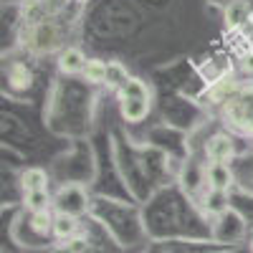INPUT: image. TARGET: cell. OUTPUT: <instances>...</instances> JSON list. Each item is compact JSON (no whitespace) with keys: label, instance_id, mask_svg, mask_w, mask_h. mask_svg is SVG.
<instances>
[{"label":"cell","instance_id":"cell-1","mask_svg":"<svg viewBox=\"0 0 253 253\" xmlns=\"http://www.w3.org/2000/svg\"><path fill=\"white\" fill-rule=\"evenodd\" d=\"M26 48L33 51V53H51L61 46V31L58 26L53 23V20L43 18V20H38V23H31L28 31H26Z\"/></svg>","mask_w":253,"mask_h":253},{"label":"cell","instance_id":"cell-2","mask_svg":"<svg viewBox=\"0 0 253 253\" xmlns=\"http://www.w3.org/2000/svg\"><path fill=\"white\" fill-rule=\"evenodd\" d=\"M53 208H56V213H61V215L79 218V215L86 213L89 198H86V193H84L81 185H63L56 193V198H53Z\"/></svg>","mask_w":253,"mask_h":253},{"label":"cell","instance_id":"cell-3","mask_svg":"<svg viewBox=\"0 0 253 253\" xmlns=\"http://www.w3.org/2000/svg\"><path fill=\"white\" fill-rule=\"evenodd\" d=\"M225 117L238 129L253 132V91H246V94H238L236 99H230L225 107Z\"/></svg>","mask_w":253,"mask_h":253},{"label":"cell","instance_id":"cell-4","mask_svg":"<svg viewBox=\"0 0 253 253\" xmlns=\"http://www.w3.org/2000/svg\"><path fill=\"white\" fill-rule=\"evenodd\" d=\"M205 177H208V187L213 193H225L230 187V182H233V175H230L225 162H210L205 170Z\"/></svg>","mask_w":253,"mask_h":253},{"label":"cell","instance_id":"cell-5","mask_svg":"<svg viewBox=\"0 0 253 253\" xmlns=\"http://www.w3.org/2000/svg\"><path fill=\"white\" fill-rule=\"evenodd\" d=\"M86 56H84L79 48H63L61 53H58V69H61V74H69V76H74V74H84V69H86Z\"/></svg>","mask_w":253,"mask_h":253},{"label":"cell","instance_id":"cell-6","mask_svg":"<svg viewBox=\"0 0 253 253\" xmlns=\"http://www.w3.org/2000/svg\"><path fill=\"white\" fill-rule=\"evenodd\" d=\"M119 109L122 117L126 122H142L150 112V101H142V99H119Z\"/></svg>","mask_w":253,"mask_h":253},{"label":"cell","instance_id":"cell-7","mask_svg":"<svg viewBox=\"0 0 253 253\" xmlns=\"http://www.w3.org/2000/svg\"><path fill=\"white\" fill-rule=\"evenodd\" d=\"M20 185H23V193H38V190H48V177L41 167H28L20 175Z\"/></svg>","mask_w":253,"mask_h":253},{"label":"cell","instance_id":"cell-8","mask_svg":"<svg viewBox=\"0 0 253 253\" xmlns=\"http://www.w3.org/2000/svg\"><path fill=\"white\" fill-rule=\"evenodd\" d=\"M230 155H233V142H230L225 134H215L208 142V157L213 162H225Z\"/></svg>","mask_w":253,"mask_h":253},{"label":"cell","instance_id":"cell-9","mask_svg":"<svg viewBox=\"0 0 253 253\" xmlns=\"http://www.w3.org/2000/svg\"><path fill=\"white\" fill-rule=\"evenodd\" d=\"M248 20V3L246 0H233L225 8V26L228 28H241Z\"/></svg>","mask_w":253,"mask_h":253},{"label":"cell","instance_id":"cell-10","mask_svg":"<svg viewBox=\"0 0 253 253\" xmlns=\"http://www.w3.org/2000/svg\"><path fill=\"white\" fill-rule=\"evenodd\" d=\"M76 230H79V220H76V218L56 213V218H53V236H56L58 241H69V238H74V236H76Z\"/></svg>","mask_w":253,"mask_h":253},{"label":"cell","instance_id":"cell-11","mask_svg":"<svg viewBox=\"0 0 253 253\" xmlns=\"http://www.w3.org/2000/svg\"><path fill=\"white\" fill-rule=\"evenodd\" d=\"M8 81L15 89H31L33 74H31V69L26 66V63H13V66L8 69Z\"/></svg>","mask_w":253,"mask_h":253},{"label":"cell","instance_id":"cell-12","mask_svg":"<svg viewBox=\"0 0 253 253\" xmlns=\"http://www.w3.org/2000/svg\"><path fill=\"white\" fill-rule=\"evenodd\" d=\"M84 76H86V81H91V84H107L109 63L101 61V58H89L86 69H84Z\"/></svg>","mask_w":253,"mask_h":253},{"label":"cell","instance_id":"cell-13","mask_svg":"<svg viewBox=\"0 0 253 253\" xmlns=\"http://www.w3.org/2000/svg\"><path fill=\"white\" fill-rule=\"evenodd\" d=\"M119 99H142V101H150V89L142 79H129L119 89Z\"/></svg>","mask_w":253,"mask_h":253},{"label":"cell","instance_id":"cell-14","mask_svg":"<svg viewBox=\"0 0 253 253\" xmlns=\"http://www.w3.org/2000/svg\"><path fill=\"white\" fill-rule=\"evenodd\" d=\"M53 218L56 215H51L48 210H43V213H31L28 223L38 236H53Z\"/></svg>","mask_w":253,"mask_h":253},{"label":"cell","instance_id":"cell-15","mask_svg":"<svg viewBox=\"0 0 253 253\" xmlns=\"http://www.w3.org/2000/svg\"><path fill=\"white\" fill-rule=\"evenodd\" d=\"M48 205H53L48 190H38V193H26V208L31 213H43L48 210Z\"/></svg>","mask_w":253,"mask_h":253},{"label":"cell","instance_id":"cell-16","mask_svg":"<svg viewBox=\"0 0 253 253\" xmlns=\"http://www.w3.org/2000/svg\"><path fill=\"white\" fill-rule=\"evenodd\" d=\"M241 69L246 74H253V48H248L243 56H241Z\"/></svg>","mask_w":253,"mask_h":253},{"label":"cell","instance_id":"cell-17","mask_svg":"<svg viewBox=\"0 0 253 253\" xmlns=\"http://www.w3.org/2000/svg\"><path fill=\"white\" fill-rule=\"evenodd\" d=\"M66 3H69V0H43V5H46L48 10H61Z\"/></svg>","mask_w":253,"mask_h":253},{"label":"cell","instance_id":"cell-18","mask_svg":"<svg viewBox=\"0 0 253 253\" xmlns=\"http://www.w3.org/2000/svg\"><path fill=\"white\" fill-rule=\"evenodd\" d=\"M76 3H86V0H76Z\"/></svg>","mask_w":253,"mask_h":253},{"label":"cell","instance_id":"cell-19","mask_svg":"<svg viewBox=\"0 0 253 253\" xmlns=\"http://www.w3.org/2000/svg\"><path fill=\"white\" fill-rule=\"evenodd\" d=\"M251 248H253V246H251Z\"/></svg>","mask_w":253,"mask_h":253},{"label":"cell","instance_id":"cell-20","mask_svg":"<svg viewBox=\"0 0 253 253\" xmlns=\"http://www.w3.org/2000/svg\"><path fill=\"white\" fill-rule=\"evenodd\" d=\"M3 253H5V251H3Z\"/></svg>","mask_w":253,"mask_h":253}]
</instances>
